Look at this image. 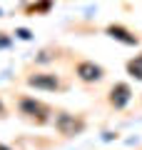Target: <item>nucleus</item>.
I'll return each instance as SVG.
<instances>
[{
	"label": "nucleus",
	"instance_id": "obj_3",
	"mask_svg": "<svg viewBox=\"0 0 142 150\" xmlns=\"http://www.w3.org/2000/svg\"><path fill=\"white\" fill-rule=\"evenodd\" d=\"M75 75H77L82 83H97L102 80V68L97 63H92V60H82V63H77V68H75Z\"/></svg>",
	"mask_w": 142,
	"mask_h": 150
},
{
	"label": "nucleus",
	"instance_id": "obj_6",
	"mask_svg": "<svg viewBox=\"0 0 142 150\" xmlns=\"http://www.w3.org/2000/svg\"><path fill=\"white\" fill-rule=\"evenodd\" d=\"M105 33L112 38V40L122 43V45H137V43H140V38L132 35V33L127 30L125 25H115V23H112V25H107V30H105Z\"/></svg>",
	"mask_w": 142,
	"mask_h": 150
},
{
	"label": "nucleus",
	"instance_id": "obj_2",
	"mask_svg": "<svg viewBox=\"0 0 142 150\" xmlns=\"http://www.w3.org/2000/svg\"><path fill=\"white\" fill-rule=\"evenodd\" d=\"M18 108H20V112H22V115H27V118H37L40 123H45V120H47V115H50V108H47L45 103L35 100V98H20Z\"/></svg>",
	"mask_w": 142,
	"mask_h": 150
},
{
	"label": "nucleus",
	"instance_id": "obj_1",
	"mask_svg": "<svg viewBox=\"0 0 142 150\" xmlns=\"http://www.w3.org/2000/svg\"><path fill=\"white\" fill-rule=\"evenodd\" d=\"M55 128H58L60 135H80L85 130V120L77 118V115H70V112H58Z\"/></svg>",
	"mask_w": 142,
	"mask_h": 150
},
{
	"label": "nucleus",
	"instance_id": "obj_10",
	"mask_svg": "<svg viewBox=\"0 0 142 150\" xmlns=\"http://www.w3.org/2000/svg\"><path fill=\"white\" fill-rule=\"evenodd\" d=\"M10 45H13L10 35H5V33H0V50H3V48H10Z\"/></svg>",
	"mask_w": 142,
	"mask_h": 150
},
{
	"label": "nucleus",
	"instance_id": "obj_9",
	"mask_svg": "<svg viewBox=\"0 0 142 150\" xmlns=\"http://www.w3.org/2000/svg\"><path fill=\"white\" fill-rule=\"evenodd\" d=\"M15 35L20 38V40H30V38H32V35H30V30H27V28H18V30H15Z\"/></svg>",
	"mask_w": 142,
	"mask_h": 150
},
{
	"label": "nucleus",
	"instance_id": "obj_4",
	"mask_svg": "<svg viewBox=\"0 0 142 150\" xmlns=\"http://www.w3.org/2000/svg\"><path fill=\"white\" fill-rule=\"evenodd\" d=\"M27 85L37 88V90H58L60 88V78L55 73H35L27 78Z\"/></svg>",
	"mask_w": 142,
	"mask_h": 150
},
{
	"label": "nucleus",
	"instance_id": "obj_12",
	"mask_svg": "<svg viewBox=\"0 0 142 150\" xmlns=\"http://www.w3.org/2000/svg\"><path fill=\"white\" fill-rule=\"evenodd\" d=\"M0 150H13V148H8V145H3V143H0Z\"/></svg>",
	"mask_w": 142,
	"mask_h": 150
},
{
	"label": "nucleus",
	"instance_id": "obj_7",
	"mask_svg": "<svg viewBox=\"0 0 142 150\" xmlns=\"http://www.w3.org/2000/svg\"><path fill=\"white\" fill-rule=\"evenodd\" d=\"M127 73H130L135 80H142V53L135 55V58L127 63Z\"/></svg>",
	"mask_w": 142,
	"mask_h": 150
},
{
	"label": "nucleus",
	"instance_id": "obj_8",
	"mask_svg": "<svg viewBox=\"0 0 142 150\" xmlns=\"http://www.w3.org/2000/svg\"><path fill=\"white\" fill-rule=\"evenodd\" d=\"M50 5H53V0H40V3H35V5L30 8V13H47Z\"/></svg>",
	"mask_w": 142,
	"mask_h": 150
},
{
	"label": "nucleus",
	"instance_id": "obj_5",
	"mask_svg": "<svg viewBox=\"0 0 142 150\" xmlns=\"http://www.w3.org/2000/svg\"><path fill=\"white\" fill-rule=\"evenodd\" d=\"M130 100H132V88L127 83H115L112 90H110V105L115 110H122Z\"/></svg>",
	"mask_w": 142,
	"mask_h": 150
},
{
	"label": "nucleus",
	"instance_id": "obj_11",
	"mask_svg": "<svg viewBox=\"0 0 142 150\" xmlns=\"http://www.w3.org/2000/svg\"><path fill=\"white\" fill-rule=\"evenodd\" d=\"M3 112H5V105H3V100H0V115H3Z\"/></svg>",
	"mask_w": 142,
	"mask_h": 150
}]
</instances>
